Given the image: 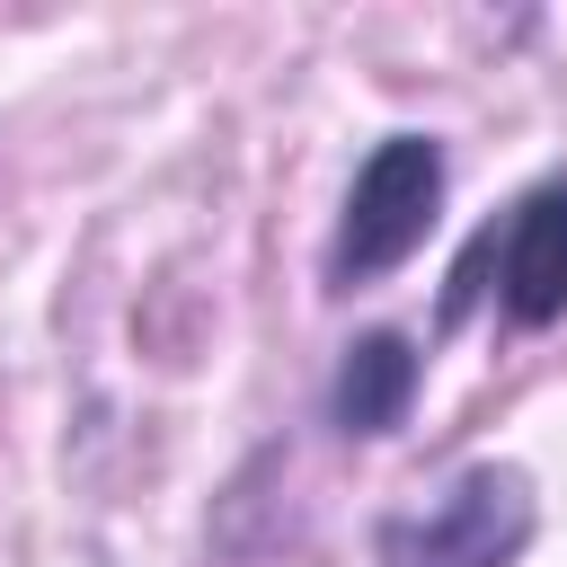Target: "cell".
Instances as JSON below:
<instances>
[{"label": "cell", "mask_w": 567, "mask_h": 567, "mask_svg": "<svg viewBox=\"0 0 567 567\" xmlns=\"http://www.w3.org/2000/svg\"><path fill=\"white\" fill-rule=\"evenodd\" d=\"M443 213V142L434 133H390L363 151L354 186H346V213H337V239H328V275L337 284H381L399 275L425 230Z\"/></svg>", "instance_id": "1"}, {"label": "cell", "mask_w": 567, "mask_h": 567, "mask_svg": "<svg viewBox=\"0 0 567 567\" xmlns=\"http://www.w3.org/2000/svg\"><path fill=\"white\" fill-rule=\"evenodd\" d=\"M540 532V496L514 461L461 470L425 514L381 523V567H514Z\"/></svg>", "instance_id": "2"}, {"label": "cell", "mask_w": 567, "mask_h": 567, "mask_svg": "<svg viewBox=\"0 0 567 567\" xmlns=\"http://www.w3.org/2000/svg\"><path fill=\"white\" fill-rule=\"evenodd\" d=\"M487 257H496V301L514 328L567 319V177H540L505 213V239L487 230Z\"/></svg>", "instance_id": "3"}, {"label": "cell", "mask_w": 567, "mask_h": 567, "mask_svg": "<svg viewBox=\"0 0 567 567\" xmlns=\"http://www.w3.org/2000/svg\"><path fill=\"white\" fill-rule=\"evenodd\" d=\"M416 381H425L416 346H408L399 328H363V337L337 354L328 416H337L346 434H399V425H408V408H416Z\"/></svg>", "instance_id": "4"}]
</instances>
